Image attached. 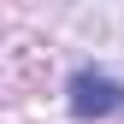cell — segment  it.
Wrapping results in <instances>:
<instances>
[{
    "mask_svg": "<svg viewBox=\"0 0 124 124\" xmlns=\"http://www.w3.org/2000/svg\"><path fill=\"white\" fill-rule=\"evenodd\" d=\"M65 101H71L77 118H124V83H112L101 71H77Z\"/></svg>",
    "mask_w": 124,
    "mask_h": 124,
    "instance_id": "6da1fadb",
    "label": "cell"
}]
</instances>
